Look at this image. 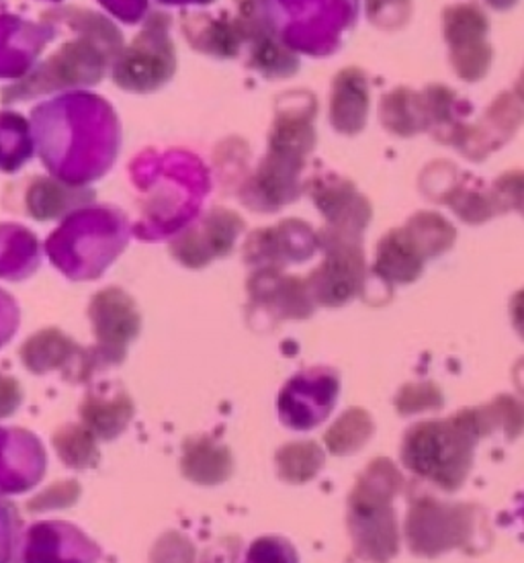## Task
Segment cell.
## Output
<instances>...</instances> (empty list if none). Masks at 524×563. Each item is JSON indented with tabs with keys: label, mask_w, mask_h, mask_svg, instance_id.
<instances>
[{
	"label": "cell",
	"mask_w": 524,
	"mask_h": 563,
	"mask_svg": "<svg viewBox=\"0 0 524 563\" xmlns=\"http://www.w3.org/2000/svg\"><path fill=\"white\" fill-rule=\"evenodd\" d=\"M486 437L480 408H464L450 418L422 420L405 430L400 460L422 482L443 492H457L473 467L478 443Z\"/></svg>",
	"instance_id": "cell-1"
},
{
	"label": "cell",
	"mask_w": 524,
	"mask_h": 563,
	"mask_svg": "<svg viewBox=\"0 0 524 563\" xmlns=\"http://www.w3.org/2000/svg\"><path fill=\"white\" fill-rule=\"evenodd\" d=\"M404 475L390 460H374L360 472L348 494L346 527L355 558L388 563L402 548V529L393 508L404 489Z\"/></svg>",
	"instance_id": "cell-2"
},
{
	"label": "cell",
	"mask_w": 524,
	"mask_h": 563,
	"mask_svg": "<svg viewBox=\"0 0 524 563\" xmlns=\"http://www.w3.org/2000/svg\"><path fill=\"white\" fill-rule=\"evenodd\" d=\"M359 0H263L260 16L298 56L330 58L359 21Z\"/></svg>",
	"instance_id": "cell-3"
},
{
	"label": "cell",
	"mask_w": 524,
	"mask_h": 563,
	"mask_svg": "<svg viewBox=\"0 0 524 563\" xmlns=\"http://www.w3.org/2000/svg\"><path fill=\"white\" fill-rule=\"evenodd\" d=\"M457 242V228L447 216L422 209L379 238L369 273L388 287L419 282L428 261L449 253Z\"/></svg>",
	"instance_id": "cell-4"
},
{
	"label": "cell",
	"mask_w": 524,
	"mask_h": 563,
	"mask_svg": "<svg viewBox=\"0 0 524 563\" xmlns=\"http://www.w3.org/2000/svg\"><path fill=\"white\" fill-rule=\"evenodd\" d=\"M404 537L414 555L438 558L453 549L486 548L483 537H490V527L483 508L478 505L447 503L431 494H412Z\"/></svg>",
	"instance_id": "cell-5"
},
{
	"label": "cell",
	"mask_w": 524,
	"mask_h": 563,
	"mask_svg": "<svg viewBox=\"0 0 524 563\" xmlns=\"http://www.w3.org/2000/svg\"><path fill=\"white\" fill-rule=\"evenodd\" d=\"M419 191L426 201L445 206L459 222L467 225H483L504 216L492 183L465 173L450 161H433L419 175Z\"/></svg>",
	"instance_id": "cell-6"
},
{
	"label": "cell",
	"mask_w": 524,
	"mask_h": 563,
	"mask_svg": "<svg viewBox=\"0 0 524 563\" xmlns=\"http://www.w3.org/2000/svg\"><path fill=\"white\" fill-rule=\"evenodd\" d=\"M322 263L308 275L315 306L343 308L369 287V265L363 238L338 236L317 230Z\"/></svg>",
	"instance_id": "cell-7"
},
{
	"label": "cell",
	"mask_w": 524,
	"mask_h": 563,
	"mask_svg": "<svg viewBox=\"0 0 524 563\" xmlns=\"http://www.w3.org/2000/svg\"><path fill=\"white\" fill-rule=\"evenodd\" d=\"M443 40L449 52V68L459 80L476 85L490 75L494 47L488 42L490 16L480 2H455L443 9Z\"/></svg>",
	"instance_id": "cell-8"
},
{
	"label": "cell",
	"mask_w": 524,
	"mask_h": 563,
	"mask_svg": "<svg viewBox=\"0 0 524 563\" xmlns=\"http://www.w3.org/2000/svg\"><path fill=\"white\" fill-rule=\"evenodd\" d=\"M308 158L287 150L267 148L255 170L242 183L236 197L242 206L258 216L279 213L300 201L305 194V170Z\"/></svg>",
	"instance_id": "cell-9"
},
{
	"label": "cell",
	"mask_w": 524,
	"mask_h": 563,
	"mask_svg": "<svg viewBox=\"0 0 524 563\" xmlns=\"http://www.w3.org/2000/svg\"><path fill=\"white\" fill-rule=\"evenodd\" d=\"M341 396V377L332 367L301 369L281 387L277 412L287 429L305 432L328 420Z\"/></svg>",
	"instance_id": "cell-10"
},
{
	"label": "cell",
	"mask_w": 524,
	"mask_h": 563,
	"mask_svg": "<svg viewBox=\"0 0 524 563\" xmlns=\"http://www.w3.org/2000/svg\"><path fill=\"white\" fill-rule=\"evenodd\" d=\"M305 194L324 218L322 230L338 236L363 238L374 222V206L350 178L334 170L315 173L305 180Z\"/></svg>",
	"instance_id": "cell-11"
},
{
	"label": "cell",
	"mask_w": 524,
	"mask_h": 563,
	"mask_svg": "<svg viewBox=\"0 0 524 563\" xmlns=\"http://www.w3.org/2000/svg\"><path fill=\"white\" fill-rule=\"evenodd\" d=\"M320 253L317 230L310 222L300 218H287L275 225H263L250 232L242 256L244 263L253 271L272 268L285 271L291 265L308 263Z\"/></svg>",
	"instance_id": "cell-12"
},
{
	"label": "cell",
	"mask_w": 524,
	"mask_h": 563,
	"mask_svg": "<svg viewBox=\"0 0 524 563\" xmlns=\"http://www.w3.org/2000/svg\"><path fill=\"white\" fill-rule=\"evenodd\" d=\"M246 289L250 316H255L256 320H267L272 327L281 322L308 320L315 310L305 279L287 275L285 271H253Z\"/></svg>",
	"instance_id": "cell-13"
},
{
	"label": "cell",
	"mask_w": 524,
	"mask_h": 563,
	"mask_svg": "<svg viewBox=\"0 0 524 563\" xmlns=\"http://www.w3.org/2000/svg\"><path fill=\"white\" fill-rule=\"evenodd\" d=\"M524 125V103L512 92L495 95L476 123L467 121L453 150L469 163H486L494 152L504 148Z\"/></svg>",
	"instance_id": "cell-14"
},
{
	"label": "cell",
	"mask_w": 524,
	"mask_h": 563,
	"mask_svg": "<svg viewBox=\"0 0 524 563\" xmlns=\"http://www.w3.org/2000/svg\"><path fill=\"white\" fill-rule=\"evenodd\" d=\"M246 232V222L236 211L213 208L201 222L187 228V232L175 242V256L182 265L201 268L215 258H224L234 251L238 238Z\"/></svg>",
	"instance_id": "cell-15"
},
{
	"label": "cell",
	"mask_w": 524,
	"mask_h": 563,
	"mask_svg": "<svg viewBox=\"0 0 524 563\" xmlns=\"http://www.w3.org/2000/svg\"><path fill=\"white\" fill-rule=\"evenodd\" d=\"M371 113V78L348 66L332 78L328 92V123L332 132L345 137L363 134Z\"/></svg>",
	"instance_id": "cell-16"
},
{
	"label": "cell",
	"mask_w": 524,
	"mask_h": 563,
	"mask_svg": "<svg viewBox=\"0 0 524 563\" xmlns=\"http://www.w3.org/2000/svg\"><path fill=\"white\" fill-rule=\"evenodd\" d=\"M242 21L246 25L244 52L248 70L272 82L289 80L300 73L301 56L287 47L265 21Z\"/></svg>",
	"instance_id": "cell-17"
},
{
	"label": "cell",
	"mask_w": 524,
	"mask_h": 563,
	"mask_svg": "<svg viewBox=\"0 0 524 563\" xmlns=\"http://www.w3.org/2000/svg\"><path fill=\"white\" fill-rule=\"evenodd\" d=\"M182 30L193 49L208 54L211 58H238L246 42V25L238 15L220 13L213 16L210 13H197L185 16Z\"/></svg>",
	"instance_id": "cell-18"
},
{
	"label": "cell",
	"mask_w": 524,
	"mask_h": 563,
	"mask_svg": "<svg viewBox=\"0 0 524 563\" xmlns=\"http://www.w3.org/2000/svg\"><path fill=\"white\" fill-rule=\"evenodd\" d=\"M426 104V134L441 146L453 148L467 121L473 113V103L461 99L455 90L443 82H431L422 89Z\"/></svg>",
	"instance_id": "cell-19"
},
{
	"label": "cell",
	"mask_w": 524,
	"mask_h": 563,
	"mask_svg": "<svg viewBox=\"0 0 524 563\" xmlns=\"http://www.w3.org/2000/svg\"><path fill=\"white\" fill-rule=\"evenodd\" d=\"M377 118L388 134L410 140L426 134V104L422 90L395 87L386 92L377 104Z\"/></svg>",
	"instance_id": "cell-20"
},
{
	"label": "cell",
	"mask_w": 524,
	"mask_h": 563,
	"mask_svg": "<svg viewBox=\"0 0 524 563\" xmlns=\"http://www.w3.org/2000/svg\"><path fill=\"white\" fill-rule=\"evenodd\" d=\"M234 470V461L227 446L211 437H196L187 441L182 455V472L197 484H222Z\"/></svg>",
	"instance_id": "cell-21"
},
{
	"label": "cell",
	"mask_w": 524,
	"mask_h": 563,
	"mask_svg": "<svg viewBox=\"0 0 524 563\" xmlns=\"http://www.w3.org/2000/svg\"><path fill=\"white\" fill-rule=\"evenodd\" d=\"M374 434L375 422L371 415L363 408H350L324 434V445L332 455L346 457L359 453L374 439Z\"/></svg>",
	"instance_id": "cell-22"
},
{
	"label": "cell",
	"mask_w": 524,
	"mask_h": 563,
	"mask_svg": "<svg viewBox=\"0 0 524 563\" xmlns=\"http://www.w3.org/2000/svg\"><path fill=\"white\" fill-rule=\"evenodd\" d=\"M324 451L314 441H296L283 445L275 455L277 475L287 484H308L324 467Z\"/></svg>",
	"instance_id": "cell-23"
},
{
	"label": "cell",
	"mask_w": 524,
	"mask_h": 563,
	"mask_svg": "<svg viewBox=\"0 0 524 563\" xmlns=\"http://www.w3.org/2000/svg\"><path fill=\"white\" fill-rule=\"evenodd\" d=\"M486 434L492 437L495 432H502L506 441L519 439L524 432V401L502 394L492 401L478 406Z\"/></svg>",
	"instance_id": "cell-24"
},
{
	"label": "cell",
	"mask_w": 524,
	"mask_h": 563,
	"mask_svg": "<svg viewBox=\"0 0 524 563\" xmlns=\"http://www.w3.org/2000/svg\"><path fill=\"white\" fill-rule=\"evenodd\" d=\"M365 15L375 30L395 33L408 27L414 15L412 0H365Z\"/></svg>",
	"instance_id": "cell-25"
},
{
	"label": "cell",
	"mask_w": 524,
	"mask_h": 563,
	"mask_svg": "<svg viewBox=\"0 0 524 563\" xmlns=\"http://www.w3.org/2000/svg\"><path fill=\"white\" fill-rule=\"evenodd\" d=\"M393 404H395L398 415L416 416L441 410L445 398L433 382H414V384H405L404 387H400Z\"/></svg>",
	"instance_id": "cell-26"
},
{
	"label": "cell",
	"mask_w": 524,
	"mask_h": 563,
	"mask_svg": "<svg viewBox=\"0 0 524 563\" xmlns=\"http://www.w3.org/2000/svg\"><path fill=\"white\" fill-rule=\"evenodd\" d=\"M242 563H300V555L283 537H260L246 549Z\"/></svg>",
	"instance_id": "cell-27"
},
{
	"label": "cell",
	"mask_w": 524,
	"mask_h": 563,
	"mask_svg": "<svg viewBox=\"0 0 524 563\" xmlns=\"http://www.w3.org/2000/svg\"><path fill=\"white\" fill-rule=\"evenodd\" d=\"M492 187L506 213L516 211L524 218V170H506L492 180Z\"/></svg>",
	"instance_id": "cell-28"
},
{
	"label": "cell",
	"mask_w": 524,
	"mask_h": 563,
	"mask_svg": "<svg viewBox=\"0 0 524 563\" xmlns=\"http://www.w3.org/2000/svg\"><path fill=\"white\" fill-rule=\"evenodd\" d=\"M238 555H241V541L227 539L218 548L211 549L210 555L203 560V563H236Z\"/></svg>",
	"instance_id": "cell-29"
},
{
	"label": "cell",
	"mask_w": 524,
	"mask_h": 563,
	"mask_svg": "<svg viewBox=\"0 0 524 563\" xmlns=\"http://www.w3.org/2000/svg\"><path fill=\"white\" fill-rule=\"evenodd\" d=\"M510 320L514 332L524 341V287L510 297Z\"/></svg>",
	"instance_id": "cell-30"
},
{
	"label": "cell",
	"mask_w": 524,
	"mask_h": 563,
	"mask_svg": "<svg viewBox=\"0 0 524 563\" xmlns=\"http://www.w3.org/2000/svg\"><path fill=\"white\" fill-rule=\"evenodd\" d=\"M234 2L238 7V16H242V19L263 21V16H260L263 0H234Z\"/></svg>",
	"instance_id": "cell-31"
},
{
	"label": "cell",
	"mask_w": 524,
	"mask_h": 563,
	"mask_svg": "<svg viewBox=\"0 0 524 563\" xmlns=\"http://www.w3.org/2000/svg\"><path fill=\"white\" fill-rule=\"evenodd\" d=\"M521 0H480L481 7H488L494 13H510L519 7Z\"/></svg>",
	"instance_id": "cell-32"
},
{
	"label": "cell",
	"mask_w": 524,
	"mask_h": 563,
	"mask_svg": "<svg viewBox=\"0 0 524 563\" xmlns=\"http://www.w3.org/2000/svg\"><path fill=\"white\" fill-rule=\"evenodd\" d=\"M512 382H514L516 389L524 396V356L514 365V369H512Z\"/></svg>",
	"instance_id": "cell-33"
},
{
	"label": "cell",
	"mask_w": 524,
	"mask_h": 563,
	"mask_svg": "<svg viewBox=\"0 0 524 563\" xmlns=\"http://www.w3.org/2000/svg\"><path fill=\"white\" fill-rule=\"evenodd\" d=\"M512 92L524 103V66L523 70H521V75L516 78V82H514V87H512Z\"/></svg>",
	"instance_id": "cell-34"
},
{
	"label": "cell",
	"mask_w": 524,
	"mask_h": 563,
	"mask_svg": "<svg viewBox=\"0 0 524 563\" xmlns=\"http://www.w3.org/2000/svg\"><path fill=\"white\" fill-rule=\"evenodd\" d=\"M163 2H170V4H211L213 0H163Z\"/></svg>",
	"instance_id": "cell-35"
},
{
	"label": "cell",
	"mask_w": 524,
	"mask_h": 563,
	"mask_svg": "<svg viewBox=\"0 0 524 563\" xmlns=\"http://www.w3.org/2000/svg\"><path fill=\"white\" fill-rule=\"evenodd\" d=\"M523 519H524V500H523Z\"/></svg>",
	"instance_id": "cell-36"
}]
</instances>
